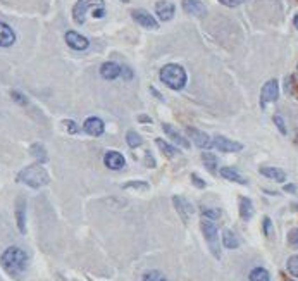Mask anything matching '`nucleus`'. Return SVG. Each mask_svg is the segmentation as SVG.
I'll use <instances>...</instances> for the list:
<instances>
[{
	"instance_id": "obj_36",
	"label": "nucleus",
	"mask_w": 298,
	"mask_h": 281,
	"mask_svg": "<svg viewBox=\"0 0 298 281\" xmlns=\"http://www.w3.org/2000/svg\"><path fill=\"white\" fill-rule=\"evenodd\" d=\"M274 124L278 126V129L281 131V135H288V131H286V126H284V119L281 118V116H274Z\"/></svg>"
},
{
	"instance_id": "obj_26",
	"label": "nucleus",
	"mask_w": 298,
	"mask_h": 281,
	"mask_svg": "<svg viewBox=\"0 0 298 281\" xmlns=\"http://www.w3.org/2000/svg\"><path fill=\"white\" fill-rule=\"evenodd\" d=\"M248 278L250 281H271V276H269V273L264 267H255V269H252Z\"/></svg>"
},
{
	"instance_id": "obj_18",
	"label": "nucleus",
	"mask_w": 298,
	"mask_h": 281,
	"mask_svg": "<svg viewBox=\"0 0 298 281\" xmlns=\"http://www.w3.org/2000/svg\"><path fill=\"white\" fill-rule=\"evenodd\" d=\"M173 202H174V207H176L177 214H179V216H181V219L186 223V221L190 219V216L193 214V205L190 204L186 198H183V197H174Z\"/></svg>"
},
{
	"instance_id": "obj_17",
	"label": "nucleus",
	"mask_w": 298,
	"mask_h": 281,
	"mask_svg": "<svg viewBox=\"0 0 298 281\" xmlns=\"http://www.w3.org/2000/svg\"><path fill=\"white\" fill-rule=\"evenodd\" d=\"M162 129H164V133L167 135V137L171 138V140L174 141V143L177 145V147H183V148H190V141L186 140L185 137H183L181 133H179V131H177L176 128H174L173 124H162Z\"/></svg>"
},
{
	"instance_id": "obj_31",
	"label": "nucleus",
	"mask_w": 298,
	"mask_h": 281,
	"mask_svg": "<svg viewBox=\"0 0 298 281\" xmlns=\"http://www.w3.org/2000/svg\"><path fill=\"white\" fill-rule=\"evenodd\" d=\"M143 281H169L160 271H148L143 276Z\"/></svg>"
},
{
	"instance_id": "obj_40",
	"label": "nucleus",
	"mask_w": 298,
	"mask_h": 281,
	"mask_svg": "<svg viewBox=\"0 0 298 281\" xmlns=\"http://www.w3.org/2000/svg\"><path fill=\"white\" fill-rule=\"evenodd\" d=\"M264 233L269 236V233H271V219L269 217H264Z\"/></svg>"
},
{
	"instance_id": "obj_42",
	"label": "nucleus",
	"mask_w": 298,
	"mask_h": 281,
	"mask_svg": "<svg viewBox=\"0 0 298 281\" xmlns=\"http://www.w3.org/2000/svg\"><path fill=\"white\" fill-rule=\"evenodd\" d=\"M138 121L145 123V124H147V123H152V118H148V116H140V118H138Z\"/></svg>"
},
{
	"instance_id": "obj_37",
	"label": "nucleus",
	"mask_w": 298,
	"mask_h": 281,
	"mask_svg": "<svg viewBox=\"0 0 298 281\" xmlns=\"http://www.w3.org/2000/svg\"><path fill=\"white\" fill-rule=\"evenodd\" d=\"M192 183L196 186V188H205V181L200 178V176L196 175V173H193V175H192Z\"/></svg>"
},
{
	"instance_id": "obj_33",
	"label": "nucleus",
	"mask_w": 298,
	"mask_h": 281,
	"mask_svg": "<svg viewBox=\"0 0 298 281\" xmlns=\"http://www.w3.org/2000/svg\"><path fill=\"white\" fill-rule=\"evenodd\" d=\"M123 188H141V190H148L150 186H148V183H145V181H129V183H126Z\"/></svg>"
},
{
	"instance_id": "obj_29",
	"label": "nucleus",
	"mask_w": 298,
	"mask_h": 281,
	"mask_svg": "<svg viewBox=\"0 0 298 281\" xmlns=\"http://www.w3.org/2000/svg\"><path fill=\"white\" fill-rule=\"evenodd\" d=\"M11 97H12V100H14L18 105H28L30 104V100H28V97L24 95L23 91H19V90H12L11 91Z\"/></svg>"
},
{
	"instance_id": "obj_35",
	"label": "nucleus",
	"mask_w": 298,
	"mask_h": 281,
	"mask_svg": "<svg viewBox=\"0 0 298 281\" xmlns=\"http://www.w3.org/2000/svg\"><path fill=\"white\" fill-rule=\"evenodd\" d=\"M288 243H290L291 247L298 248V228H295L290 231V235H288Z\"/></svg>"
},
{
	"instance_id": "obj_44",
	"label": "nucleus",
	"mask_w": 298,
	"mask_h": 281,
	"mask_svg": "<svg viewBox=\"0 0 298 281\" xmlns=\"http://www.w3.org/2000/svg\"><path fill=\"white\" fill-rule=\"evenodd\" d=\"M293 23H295V26H297V30H298V14L293 18Z\"/></svg>"
},
{
	"instance_id": "obj_25",
	"label": "nucleus",
	"mask_w": 298,
	"mask_h": 281,
	"mask_svg": "<svg viewBox=\"0 0 298 281\" xmlns=\"http://www.w3.org/2000/svg\"><path fill=\"white\" fill-rule=\"evenodd\" d=\"M155 143H157V145H158V148L162 150L164 156L169 157V159H173V157H176L177 154H179V150H177L176 147H173V145H171V143L164 141L162 138H157V140H155Z\"/></svg>"
},
{
	"instance_id": "obj_23",
	"label": "nucleus",
	"mask_w": 298,
	"mask_h": 281,
	"mask_svg": "<svg viewBox=\"0 0 298 281\" xmlns=\"http://www.w3.org/2000/svg\"><path fill=\"white\" fill-rule=\"evenodd\" d=\"M223 245L226 248H238L240 247V238L236 236V233L229 231V229H224L223 231Z\"/></svg>"
},
{
	"instance_id": "obj_11",
	"label": "nucleus",
	"mask_w": 298,
	"mask_h": 281,
	"mask_svg": "<svg viewBox=\"0 0 298 281\" xmlns=\"http://www.w3.org/2000/svg\"><path fill=\"white\" fill-rule=\"evenodd\" d=\"M188 135H190V138L193 140V143L196 145L198 148H210L212 147V138L209 137L207 133H204V131H200V129H196V128H192V126H188Z\"/></svg>"
},
{
	"instance_id": "obj_16",
	"label": "nucleus",
	"mask_w": 298,
	"mask_h": 281,
	"mask_svg": "<svg viewBox=\"0 0 298 281\" xmlns=\"http://www.w3.org/2000/svg\"><path fill=\"white\" fill-rule=\"evenodd\" d=\"M16 221L19 231L26 233V200L23 197H19L16 202Z\"/></svg>"
},
{
	"instance_id": "obj_46",
	"label": "nucleus",
	"mask_w": 298,
	"mask_h": 281,
	"mask_svg": "<svg viewBox=\"0 0 298 281\" xmlns=\"http://www.w3.org/2000/svg\"><path fill=\"white\" fill-rule=\"evenodd\" d=\"M297 74H298V66H297Z\"/></svg>"
},
{
	"instance_id": "obj_43",
	"label": "nucleus",
	"mask_w": 298,
	"mask_h": 281,
	"mask_svg": "<svg viewBox=\"0 0 298 281\" xmlns=\"http://www.w3.org/2000/svg\"><path fill=\"white\" fill-rule=\"evenodd\" d=\"M150 91H152V93H154V95H155V97H157V99L164 100V97H160V95H158V91H157V90H155V88H154V87H152V88H150Z\"/></svg>"
},
{
	"instance_id": "obj_20",
	"label": "nucleus",
	"mask_w": 298,
	"mask_h": 281,
	"mask_svg": "<svg viewBox=\"0 0 298 281\" xmlns=\"http://www.w3.org/2000/svg\"><path fill=\"white\" fill-rule=\"evenodd\" d=\"M219 175L223 176L224 179H228V181H233V183H240V185H246V179L243 178L240 173L236 171V169H233V167H221L219 169Z\"/></svg>"
},
{
	"instance_id": "obj_12",
	"label": "nucleus",
	"mask_w": 298,
	"mask_h": 281,
	"mask_svg": "<svg viewBox=\"0 0 298 281\" xmlns=\"http://www.w3.org/2000/svg\"><path fill=\"white\" fill-rule=\"evenodd\" d=\"M174 12H176V7L167 0H158L155 4V14L160 21H171L174 18Z\"/></svg>"
},
{
	"instance_id": "obj_15",
	"label": "nucleus",
	"mask_w": 298,
	"mask_h": 281,
	"mask_svg": "<svg viewBox=\"0 0 298 281\" xmlns=\"http://www.w3.org/2000/svg\"><path fill=\"white\" fill-rule=\"evenodd\" d=\"M16 43V33L9 24L0 21V47L2 49H9Z\"/></svg>"
},
{
	"instance_id": "obj_34",
	"label": "nucleus",
	"mask_w": 298,
	"mask_h": 281,
	"mask_svg": "<svg viewBox=\"0 0 298 281\" xmlns=\"http://www.w3.org/2000/svg\"><path fill=\"white\" fill-rule=\"evenodd\" d=\"M64 128L68 129L69 133L71 135H76V133H79V126L76 124L72 119H68V121H64Z\"/></svg>"
},
{
	"instance_id": "obj_6",
	"label": "nucleus",
	"mask_w": 298,
	"mask_h": 281,
	"mask_svg": "<svg viewBox=\"0 0 298 281\" xmlns=\"http://www.w3.org/2000/svg\"><path fill=\"white\" fill-rule=\"evenodd\" d=\"M280 97V85L276 80H269L267 83L262 87V91H261V107L264 109L265 104L269 102H276Z\"/></svg>"
},
{
	"instance_id": "obj_39",
	"label": "nucleus",
	"mask_w": 298,
	"mask_h": 281,
	"mask_svg": "<svg viewBox=\"0 0 298 281\" xmlns=\"http://www.w3.org/2000/svg\"><path fill=\"white\" fill-rule=\"evenodd\" d=\"M121 74L126 78V80H131V78H133V71L129 68H126V66H123V68H121Z\"/></svg>"
},
{
	"instance_id": "obj_32",
	"label": "nucleus",
	"mask_w": 298,
	"mask_h": 281,
	"mask_svg": "<svg viewBox=\"0 0 298 281\" xmlns=\"http://www.w3.org/2000/svg\"><path fill=\"white\" fill-rule=\"evenodd\" d=\"M202 214H204V217H207V219L214 221V219H219L221 211H217V209H210V207H204V209H202Z\"/></svg>"
},
{
	"instance_id": "obj_7",
	"label": "nucleus",
	"mask_w": 298,
	"mask_h": 281,
	"mask_svg": "<svg viewBox=\"0 0 298 281\" xmlns=\"http://www.w3.org/2000/svg\"><path fill=\"white\" fill-rule=\"evenodd\" d=\"M212 147L219 148L221 152H228V154L229 152H242L243 150V145L240 143V141H233L226 137H221V135L212 138Z\"/></svg>"
},
{
	"instance_id": "obj_41",
	"label": "nucleus",
	"mask_w": 298,
	"mask_h": 281,
	"mask_svg": "<svg viewBox=\"0 0 298 281\" xmlns=\"http://www.w3.org/2000/svg\"><path fill=\"white\" fill-rule=\"evenodd\" d=\"M284 192H290V193H295V192H297V186H295V185H286V186H284Z\"/></svg>"
},
{
	"instance_id": "obj_10",
	"label": "nucleus",
	"mask_w": 298,
	"mask_h": 281,
	"mask_svg": "<svg viewBox=\"0 0 298 281\" xmlns=\"http://www.w3.org/2000/svg\"><path fill=\"white\" fill-rule=\"evenodd\" d=\"M83 129L85 133H88L90 137H102L104 131H105V124H104V121L100 118L91 116V118H88L83 123Z\"/></svg>"
},
{
	"instance_id": "obj_3",
	"label": "nucleus",
	"mask_w": 298,
	"mask_h": 281,
	"mask_svg": "<svg viewBox=\"0 0 298 281\" xmlns=\"http://www.w3.org/2000/svg\"><path fill=\"white\" fill-rule=\"evenodd\" d=\"M18 179L24 185L31 186V188H42V186L49 185L50 176L49 173L43 169V166L40 164H33V166L24 167L23 171L18 175Z\"/></svg>"
},
{
	"instance_id": "obj_8",
	"label": "nucleus",
	"mask_w": 298,
	"mask_h": 281,
	"mask_svg": "<svg viewBox=\"0 0 298 281\" xmlns=\"http://www.w3.org/2000/svg\"><path fill=\"white\" fill-rule=\"evenodd\" d=\"M64 38H66V43H68L72 50H78V52L87 50L88 47H90V40H88L87 36H83L81 33H78V31H72V30L68 31Z\"/></svg>"
},
{
	"instance_id": "obj_4",
	"label": "nucleus",
	"mask_w": 298,
	"mask_h": 281,
	"mask_svg": "<svg viewBox=\"0 0 298 281\" xmlns=\"http://www.w3.org/2000/svg\"><path fill=\"white\" fill-rule=\"evenodd\" d=\"M98 7H105L104 0H78L72 7V19L76 24H85L88 11H95Z\"/></svg>"
},
{
	"instance_id": "obj_30",
	"label": "nucleus",
	"mask_w": 298,
	"mask_h": 281,
	"mask_svg": "<svg viewBox=\"0 0 298 281\" xmlns=\"http://www.w3.org/2000/svg\"><path fill=\"white\" fill-rule=\"evenodd\" d=\"M286 267H288V273H290L291 276L298 278V255H291V257L288 259Z\"/></svg>"
},
{
	"instance_id": "obj_9",
	"label": "nucleus",
	"mask_w": 298,
	"mask_h": 281,
	"mask_svg": "<svg viewBox=\"0 0 298 281\" xmlns=\"http://www.w3.org/2000/svg\"><path fill=\"white\" fill-rule=\"evenodd\" d=\"M131 16L136 23L140 24V26L147 28V30H157L158 28V23L155 21L154 16H152L150 12L143 11V9H135V11L131 12Z\"/></svg>"
},
{
	"instance_id": "obj_19",
	"label": "nucleus",
	"mask_w": 298,
	"mask_h": 281,
	"mask_svg": "<svg viewBox=\"0 0 298 281\" xmlns=\"http://www.w3.org/2000/svg\"><path fill=\"white\" fill-rule=\"evenodd\" d=\"M100 74L105 80H116V78L121 76V66L116 64V62H104L102 68H100Z\"/></svg>"
},
{
	"instance_id": "obj_21",
	"label": "nucleus",
	"mask_w": 298,
	"mask_h": 281,
	"mask_svg": "<svg viewBox=\"0 0 298 281\" xmlns=\"http://www.w3.org/2000/svg\"><path fill=\"white\" fill-rule=\"evenodd\" d=\"M261 175H264L269 179H274L278 183H283L286 179V173L280 169V167H261Z\"/></svg>"
},
{
	"instance_id": "obj_45",
	"label": "nucleus",
	"mask_w": 298,
	"mask_h": 281,
	"mask_svg": "<svg viewBox=\"0 0 298 281\" xmlns=\"http://www.w3.org/2000/svg\"><path fill=\"white\" fill-rule=\"evenodd\" d=\"M121 2H124V4H128V2H129V0H121Z\"/></svg>"
},
{
	"instance_id": "obj_28",
	"label": "nucleus",
	"mask_w": 298,
	"mask_h": 281,
	"mask_svg": "<svg viewBox=\"0 0 298 281\" xmlns=\"http://www.w3.org/2000/svg\"><path fill=\"white\" fill-rule=\"evenodd\" d=\"M126 141H128V145L131 148H136L143 143V138L138 133H135V131H128V133H126Z\"/></svg>"
},
{
	"instance_id": "obj_27",
	"label": "nucleus",
	"mask_w": 298,
	"mask_h": 281,
	"mask_svg": "<svg viewBox=\"0 0 298 281\" xmlns=\"http://www.w3.org/2000/svg\"><path fill=\"white\" fill-rule=\"evenodd\" d=\"M202 160H204L205 167H207L209 171L215 173V169H217V157H215L214 154L204 152V154H202Z\"/></svg>"
},
{
	"instance_id": "obj_38",
	"label": "nucleus",
	"mask_w": 298,
	"mask_h": 281,
	"mask_svg": "<svg viewBox=\"0 0 298 281\" xmlns=\"http://www.w3.org/2000/svg\"><path fill=\"white\" fill-rule=\"evenodd\" d=\"M219 2L226 7H236V5H242L245 0H219Z\"/></svg>"
},
{
	"instance_id": "obj_1",
	"label": "nucleus",
	"mask_w": 298,
	"mask_h": 281,
	"mask_svg": "<svg viewBox=\"0 0 298 281\" xmlns=\"http://www.w3.org/2000/svg\"><path fill=\"white\" fill-rule=\"evenodd\" d=\"M0 262H2V266L5 267V271H9L11 274H18V273H23V271L26 269L28 255L23 248L9 247L7 250L2 254Z\"/></svg>"
},
{
	"instance_id": "obj_13",
	"label": "nucleus",
	"mask_w": 298,
	"mask_h": 281,
	"mask_svg": "<svg viewBox=\"0 0 298 281\" xmlns=\"http://www.w3.org/2000/svg\"><path fill=\"white\" fill-rule=\"evenodd\" d=\"M104 164L109 169H112V171H117V169H123L126 166V159L123 154L116 152V150H110V152H107L104 156Z\"/></svg>"
},
{
	"instance_id": "obj_2",
	"label": "nucleus",
	"mask_w": 298,
	"mask_h": 281,
	"mask_svg": "<svg viewBox=\"0 0 298 281\" xmlns=\"http://www.w3.org/2000/svg\"><path fill=\"white\" fill-rule=\"evenodd\" d=\"M158 76H160V81L164 85H167L173 90H183L186 87V81H188L186 71L179 64H166L160 69Z\"/></svg>"
},
{
	"instance_id": "obj_5",
	"label": "nucleus",
	"mask_w": 298,
	"mask_h": 281,
	"mask_svg": "<svg viewBox=\"0 0 298 281\" xmlns=\"http://www.w3.org/2000/svg\"><path fill=\"white\" fill-rule=\"evenodd\" d=\"M202 233H204L205 240L209 242V247H210L212 254L215 255V257L219 259L221 257V250H219V236H217V228H215V224L212 223L210 219H207V217H204L202 219Z\"/></svg>"
},
{
	"instance_id": "obj_24",
	"label": "nucleus",
	"mask_w": 298,
	"mask_h": 281,
	"mask_svg": "<svg viewBox=\"0 0 298 281\" xmlns=\"http://www.w3.org/2000/svg\"><path fill=\"white\" fill-rule=\"evenodd\" d=\"M30 154L38 160V162H47L49 160V156H47V150L42 143H33L30 147Z\"/></svg>"
},
{
	"instance_id": "obj_22",
	"label": "nucleus",
	"mask_w": 298,
	"mask_h": 281,
	"mask_svg": "<svg viewBox=\"0 0 298 281\" xmlns=\"http://www.w3.org/2000/svg\"><path fill=\"white\" fill-rule=\"evenodd\" d=\"M240 216H242L243 221H250L253 216V204L250 198L242 197L240 198Z\"/></svg>"
},
{
	"instance_id": "obj_14",
	"label": "nucleus",
	"mask_w": 298,
	"mask_h": 281,
	"mask_svg": "<svg viewBox=\"0 0 298 281\" xmlns=\"http://www.w3.org/2000/svg\"><path fill=\"white\" fill-rule=\"evenodd\" d=\"M181 5L186 14L196 16V18H204L207 14V9H205V5L202 4L200 0H183Z\"/></svg>"
}]
</instances>
